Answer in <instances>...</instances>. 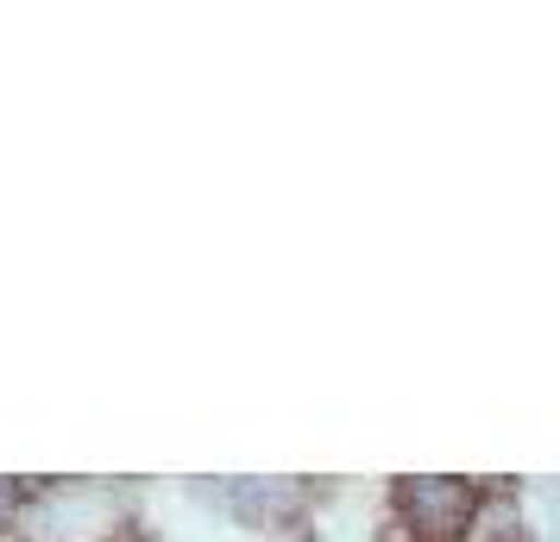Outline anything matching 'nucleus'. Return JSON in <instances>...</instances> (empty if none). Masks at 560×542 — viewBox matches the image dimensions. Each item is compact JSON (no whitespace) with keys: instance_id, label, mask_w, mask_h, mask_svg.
<instances>
[{"instance_id":"f257e3e1","label":"nucleus","mask_w":560,"mask_h":542,"mask_svg":"<svg viewBox=\"0 0 560 542\" xmlns=\"http://www.w3.org/2000/svg\"><path fill=\"white\" fill-rule=\"evenodd\" d=\"M397 498H404V517L422 530V542H454L466 530V517H472V492L459 480H404Z\"/></svg>"},{"instance_id":"f03ea898","label":"nucleus","mask_w":560,"mask_h":542,"mask_svg":"<svg viewBox=\"0 0 560 542\" xmlns=\"http://www.w3.org/2000/svg\"><path fill=\"white\" fill-rule=\"evenodd\" d=\"M228 505H233L240 523L271 530V523H296V517H303V486H296V480H233Z\"/></svg>"},{"instance_id":"7ed1b4c3","label":"nucleus","mask_w":560,"mask_h":542,"mask_svg":"<svg viewBox=\"0 0 560 542\" xmlns=\"http://www.w3.org/2000/svg\"><path fill=\"white\" fill-rule=\"evenodd\" d=\"M378 542H416V537H409V523H384V537Z\"/></svg>"},{"instance_id":"20e7f679","label":"nucleus","mask_w":560,"mask_h":542,"mask_svg":"<svg viewBox=\"0 0 560 542\" xmlns=\"http://www.w3.org/2000/svg\"><path fill=\"white\" fill-rule=\"evenodd\" d=\"M491 542H529V537H523L516 523H504V530H498V537H491Z\"/></svg>"},{"instance_id":"39448f33","label":"nucleus","mask_w":560,"mask_h":542,"mask_svg":"<svg viewBox=\"0 0 560 542\" xmlns=\"http://www.w3.org/2000/svg\"><path fill=\"white\" fill-rule=\"evenodd\" d=\"M0 511H13V486H0Z\"/></svg>"}]
</instances>
